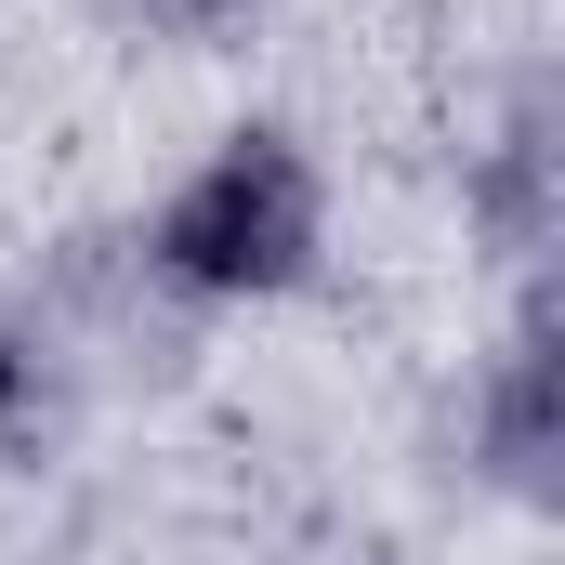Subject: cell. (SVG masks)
<instances>
[{
  "mask_svg": "<svg viewBox=\"0 0 565 565\" xmlns=\"http://www.w3.org/2000/svg\"><path fill=\"white\" fill-rule=\"evenodd\" d=\"M40 434H53V369L40 342H0V460H40Z\"/></svg>",
  "mask_w": 565,
  "mask_h": 565,
  "instance_id": "obj_3",
  "label": "cell"
},
{
  "mask_svg": "<svg viewBox=\"0 0 565 565\" xmlns=\"http://www.w3.org/2000/svg\"><path fill=\"white\" fill-rule=\"evenodd\" d=\"M171 289H289L316 264V171L289 158L277 132H237L171 211H158V250H145Z\"/></svg>",
  "mask_w": 565,
  "mask_h": 565,
  "instance_id": "obj_1",
  "label": "cell"
},
{
  "mask_svg": "<svg viewBox=\"0 0 565 565\" xmlns=\"http://www.w3.org/2000/svg\"><path fill=\"white\" fill-rule=\"evenodd\" d=\"M487 460L513 473V487H553V342L526 329L513 355H500V382H487Z\"/></svg>",
  "mask_w": 565,
  "mask_h": 565,
  "instance_id": "obj_2",
  "label": "cell"
},
{
  "mask_svg": "<svg viewBox=\"0 0 565 565\" xmlns=\"http://www.w3.org/2000/svg\"><path fill=\"white\" fill-rule=\"evenodd\" d=\"M145 13H171V26H211V13H237V0H145Z\"/></svg>",
  "mask_w": 565,
  "mask_h": 565,
  "instance_id": "obj_4",
  "label": "cell"
}]
</instances>
